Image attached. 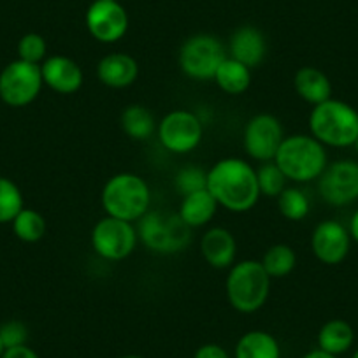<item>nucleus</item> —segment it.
<instances>
[{
    "label": "nucleus",
    "mask_w": 358,
    "mask_h": 358,
    "mask_svg": "<svg viewBox=\"0 0 358 358\" xmlns=\"http://www.w3.org/2000/svg\"><path fill=\"white\" fill-rule=\"evenodd\" d=\"M294 86L299 97L311 106H318L332 99V83L329 76L316 67L299 69L295 72Z\"/></svg>",
    "instance_id": "6ab92c4d"
},
{
    "label": "nucleus",
    "mask_w": 358,
    "mask_h": 358,
    "mask_svg": "<svg viewBox=\"0 0 358 358\" xmlns=\"http://www.w3.org/2000/svg\"><path fill=\"white\" fill-rule=\"evenodd\" d=\"M157 136L167 151L174 155H187L201 144L204 125L195 113L174 109L158 122Z\"/></svg>",
    "instance_id": "1a4fd4ad"
},
{
    "label": "nucleus",
    "mask_w": 358,
    "mask_h": 358,
    "mask_svg": "<svg viewBox=\"0 0 358 358\" xmlns=\"http://www.w3.org/2000/svg\"><path fill=\"white\" fill-rule=\"evenodd\" d=\"M137 76H139V64L129 53H109L97 64L99 81L109 88H127L136 83Z\"/></svg>",
    "instance_id": "f3484780"
},
{
    "label": "nucleus",
    "mask_w": 358,
    "mask_h": 358,
    "mask_svg": "<svg viewBox=\"0 0 358 358\" xmlns=\"http://www.w3.org/2000/svg\"><path fill=\"white\" fill-rule=\"evenodd\" d=\"M201 253L204 260L215 268H230L236 262L237 243L232 232L223 227L206 230L201 239Z\"/></svg>",
    "instance_id": "a211bd4d"
},
{
    "label": "nucleus",
    "mask_w": 358,
    "mask_h": 358,
    "mask_svg": "<svg viewBox=\"0 0 358 358\" xmlns=\"http://www.w3.org/2000/svg\"><path fill=\"white\" fill-rule=\"evenodd\" d=\"M106 216L136 223L150 211L151 190L141 176L120 172L108 179L101 194Z\"/></svg>",
    "instance_id": "7ed1b4c3"
},
{
    "label": "nucleus",
    "mask_w": 358,
    "mask_h": 358,
    "mask_svg": "<svg viewBox=\"0 0 358 358\" xmlns=\"http://www.w3.org/2000/svg\"><path fill=\"white\" fill-rule=\"evenodd\" d=\"M215 83L222 92L229 95H241L244 94L251 85V69L246 67L241 62L227 57L220 64L218 71L215 74Z\"/></svg>",
    "instance_id": "4be33fe9"
},
{
    "label": "nucleus",
    "mask_w": 358,
    "mask_h": 358,
    "mask_svg": "<svg viewBox=\"0 0 358 358\" xmlns=\"http://www.w3.org/2000/svg\"><path fill=\"white\" fill-rule=\"evenodd\" d=\"M350 236L355 243H358V209L355 211V215L351 216V222H350Z\"/></svg>",
    "instance_id": "f704fd0d"
},
{
    "label": "nucleus",
    "mask_w": 358,
    "mask_h": 358,
    "mask_svg": "<svg viewBox=\"0 0 358 358\" xmlns=\"http://www.w3.org/2000/svg\"><path fill=\"white\" fill-rule=\"evenodd\" d=\"M309 132L323 146L348 148L358 139V111L337 99L313 106L309 115Z\"/></svg>",
    "instance_id": "20e7f679"
},
{
    "label": "nucleus",
    "mask_w": 358,
    "mask_h": 358,
    "mask_svg": "<svg viewBox=\"0 0 358 358\" xmlns=\"http://www.w3.org/2000/svg\"><path fill=\"white\" fill-rule=\"evenodd\" d=\"M227 299L236 311L251 315L262 309L271 294V276L260 260H243L229 268Z\"/></svg>",
    "instance_id": "39448f33"
},
{
    "label": "nucleus",
    "mask_w": 358,
    "mask_h": 358,
    "mask_svg": "<svg viewBox=\"0 0 358 358\" xmlns=\"http://www.w3.org/2000/svg\"><path fill=\"white\" fill-rule=\"evenodd\" d=\"M353 146H355V150H357V153H358V139H357V143L353 144Z\"/></svg>",
    "instance_id": "58836bf2"
},
{
    "label": "nucleus",
    "mask_w": 358,
    "mask_h": 358,
    "mask_svg": "<svg viewBox=\"0 0 358 358\" xmlns=\"http://www.w3.org/2000/svg\"><path fill=\"white\" fill-rule=\"evenodd\" d=\"M274 162L288 181L294 183L315 181L329 165L325 146L311 134H294L285 137Z\"/></svg>",
    "instance_id": "f03ea898"
},
{
    "label": "nucleus",
    "mask_w": 358,
    "mask_h": 358,
    "mask_svg": "<svg viewBox=\"0 0 358 358\" xmlns=\"http://www.w3.org/2000/svg\"><path fill=\"white\" fill-rule=\"evenodd\" d=\"M302 358H337L336 355H330V353H327V351H322L318 348V350H313V351H309L308 355H304V357Z\"/></svg>",
    "instance_id": "c9c22d12"
},
{
    "label": "nucleus",
    "mask_w": 358,
    "mask_h": 358,
    "mask_svg": "<svg viewBox=\"0 0 358 358\" xmlns=\"http://www.w3.org/2000/svg\"><path fill=\"white\" fill-rule=\"evenodd\" d=\"M265 55H267V41H265L262 30H258L257 27H239L230 36L229 57L241 62L246 67H258L264 62Z\"/></svg>",
    "instance_id": "dca6fc26"
},
{
    "label": "nucleus",
    "mask_w": 358,
    "mask_h": 358,
    "mask_svg": "<svg viewBox=\"0 0 358 358\" xmlns=\"http://www.w3.org/2000/svg\"><path fill=\"white\" fill-rule=\"evenodd\" d=\"M216 209H218V202L206 188V190L181 197L178 215L190 229H199V227L208 225L215 218Z\"/></svg>",
    "instance_id": "aec40b11"
},
{
    "label": "nucleus",
    "mask_w": 358,
    "mask_h": 358,
    "mask_svg": "<svg viewBox=\"0 0 358 358\" xmlns=\"http://www.w3.org/2000/svg\"><path fill=\"white\" fill-rule=\"evenodd\" d=\"M137 241L136 225L113 216L99 220L92 230V248L99 257L109 262L129 258L136 250Z\"/></svg>",
    "instance_id": "9d476101"
},
{
    "label": "nucleus",
    "mask_w": 358,
    "mask_h": 358,
    "mask_svg": "<svg viewBox=\"0 0 358 358\" xmlns=\"http://www.w3.org/2000/svg\"><path fill=\"white\" fill-rule=\"evenodd\" d=\"M4 344H2V341H0V358H2V353H4Z\"/></svg>",
    "instance_id": "e433bc0d"
},
{
    "label": "nucleus",
    "mask_w": 358,
    "mask_h": 358,
    "mask_svg": "<svg viewBox=\"0 0 358 358\" xmlns=\"http://www.w3.org/2000/svg\"><path fill=\"white\" fill-rule=\"evenodd\" d=\"M318 192L334 208L353 204L358 199V162L337 160L327 165L318 178Z\"/></svg>",
    "instance_id": "f8f14e48"
},
{
    "label": "nucleus",
    "mask_w": 358,
    "mask_h": 358,
    "mask_svg": "<svg viewBox=\"0 0 358 358\" xmlns=\"http://www.w3.org/2000/svg\"><path fill=\"white\" fill-rule=\"evenodd\" d=\"M174 188L181 197L206 190L208 188V172L197 165H187V167L179 169L174 178Z\"/></svg>",
    "instance_id": "c756f323"
},
{
    "label": "nucleus",
    "mask_w": 358,
    "mask_h": 358,
    "mask_svg": "<svg viewBox=\"0 0 358 358\" xmlns=\"http://www.w3.org/2000/svg\"><path fill=\"white\" fill-rule=\"evenodd\" d=\"M122 358H143V357H139V355H127V357H122Z\"/></svg>",
    "instance_id": "4c0bfd02"
},
{
    "label": "nucleus",
    "mask_w": 358,
    "mask_h": 358,
    "mask_svg": "<svg viewBox=\"0 0 358 358\" xmlns=\"http://www.w3.org/2000/svg\"><path fill=\"white\" fill-rule=\"evenodd\" d=\"M43 83L60 95L76 94L83 86V69L65 55H53L41 64Z\"/></svg>",
    "instance_id": "2eb2a0df"
},
{
    "label": "nucleus",
    "mask_w": 358,
    "mask_h": 358,
    "mask_svg": "<svg viewBox=\"0 0 358 358\" xmlns=\"http://www.w3.org/2000/svg\"><path fill=\"white\" fill-rule=\"evenodd\" d=\"M229 55L222 41L211 34H197L188 37L179 50V69L195 81H208L215 78L220 64Z\"/></svg>",
    "instance_id": "0eeeda50"
},
{
    "label": "nucleus",
    "mask_w": 358,
    "mask_h": 358,
    "mask_svg": "<svg viewBox=\"0 0 358 358\" xmlns=\"http://www.w3.org/2000/svg\"><path fill=\"white\" fill-rule=\"evenodd\" d=\"M208 190L227 211H250L260 199L257 169L243 158H222L208 171Z\"/></svg>",
    "instance_id": "f257e3e1"
},
{
    "label": "nucleus",
    "mask_w": 358,
    "mask_h": 358,
    "mask_svg": "<svg viewBox=\"0 0 358 358\" xmlns=\"http://www.w3.org/2000/svg\"><path fill=\"white\" fill-rule=\"evenodd\" d=\"M276 201L281 216L290 220V222H301L311 211L309 197L297 187H287L278 195Z\"/></svg>",
    "instance_id": "bb28decb"
},
{
    "label": "nucleus",
    "mask_w": 358,
    "mask_h": 358,
    "mask_svg": "<svg viewBox=\"0 0 358 358\" xmlns=\"http://www.w3.org/2000/svg\"><path fill=\"white\" fill-rule=\"evenodd\" d=\"M236 358H281L280 343L273 334L251 330L237 341Z\"/></svg>",
    "instance_id": "412c9836"
},
{
    "label": "nucleus",
    "mask_w": 358,
    "mask_h": 358,
    "mask_svg": "<svg viewBox=\"0 0 358 358\" xmlns=\"http://www.w3.org/2000/svg\"><path fill=\"white\" fill-rule=\"evenodd\" d=\"M120 123H122L123 132L134 141H148L157 132V122H155L153 113L146 106L141 104L127 106L123 109Z\"/></svg>",
    "instance_id": "5701e85b"
},
{
    "label": "nucleus",
    "mask_w": 358,
    "mask_h": 358,
    "mask_svg": "<svg viewBox=\"0 0 358 358\" xmlns=\"http://www.w3.org/2000/svg\"><path fill=\"white\" fill-rule=\"evenodd\" d=\"M355 341V332L351 325L344 320H330L320 329L318 348L330 355L346 353Z\"/></svg>",
    "instance_id": "b1692460"
},
{
    "label": "nucleus",
    "mask_w": 358,
    "mask_h": 358,
    "mask_svg": "<svg viewBox=\"0 0 358 358\" xmlns=\"http://www.w3.org/2000/svg\"><path fill=\"white\" fill-rule=\"evenodd\" d=\"M137 237L148 250L160 255H174L190 244L192 229L178 213L148 211L137 222Z\"/></svg>",
    "instance_id": "423d86ee"
},
{
    "label": "nucleus",
    "mask_w": 358,
    "mask_h": 358,
    "mask_svg": "<svg viewBox=\"0 0 358 358\" xmlns=\"http://www.w3.org/2000/svg\"><path fill=\"white\" fill-rule=\"evenodd\" d=\"M260 262L271 280H280V278H287L294 271L297 265V255L292 246L278 243L265 251Z\"/></svg>",
    "instance_id": "393cba45"
},
{
    "label": "nucleus",
    "mask_w": 358,
    "mask_h": 358,
    "mask_svg": "<svg viewBox=\"0 0 358 358\" xmlns=\"http://www.w3.org/2000/svg\"><path fill=\"white\" fill-rule=\"evenodd\" d=\"M353 358H358V350L355 351V355H353Z\"/></svg>",
    "instance_id": "ea45409f"
},
{
    "label": "nucleus",
    "mask_w": 358,
    "mask_h": 358,
    "mask_svg": "<svg viewBox=\"0 0 358 358\" xmlns=\"http://www.w3.org/2000/svg\"><path fill=\"white\" fill-rule=\"evenodd\" d=\"M86 29L95 41L118 43L129 30V15L118 0H95L85 16Z\"/></svg>",
    "instance_id": "ddd939ff"
},
{
    "label": "nucleus",
    "mask_w": 358,
    "mask_h": 358,
    "mask_svg": "<svg viewBox=\"0 0 358 358\" xmlns=\"http://www.w3.org/2000/svg\"><path fill=\"white\" fill-rule=\"evenodd\" d=\"M351 246L350 230L336 220H325L311 236V250L315 257L325 265H337L348 257Z\"/></svg>",
    "instance_id": "4468645a"
},
{
    "label": "nucleus",
    "mask_w": 358,
    "mask_h": 358,
    "mask_svg": "<svg viewBox=\"0 0 358 358\" xmlns=\"http://www.w3.org/2000/svg\"><path fill=\"white\" fill-rule=\"evenodd\" d=\"M23 208V195L16 183L0 178V223H11Z\"/></svg>",
    "instance_id": "c85d7f7f"
},
{
    "label": "nucleus",
    "mask_w": 358,
    "mask_h": 358,
    "mask_svg": "<svg viewBox=\"0 0 358 358\" xmlns=\"http://www.w3.org/2000/svg\"><path fill=\"white\" fill-rule=\"evenodd\" d=\"M257 179L258 188H260V195L274 199L287 188L288 181L287 176L281 172V169L278 167L274 160L264 162V164L257 169Z\"/></svg>",
    "instance_id": "cd10ccee"
},
{
    "label": "nucleus",
    "mask_w": 358,
    "mask_h": 358,
    "mask_svg": "<svg viewBox=\"0 0 358 358\" xmlns=\"http://www.w3.org/2000/svg\"><path fill=\"white\" fill-rule=\"evenodd\" d=\"M283 125L274 115L262 113L246 123L243 132V146L250 158L260 162H273L285 139Z\"/></svg>",
    "instance_id": "9b49d317"
},
{
    "label": "nucleus",
    "mask_w": 358,
    "mask_h": 358,
    "mask_svg": "<svg viewBox=\"0 0 358 358\" xmlns=\"http://www.w3.org/2000/svg\"><path fill=\"white\" fill-rule=\"evenodd\" d=\"M11 223L16 237L23 243H37L46 234V220L36 209L23 208Z\"/></svg>",
    "instance_id": "a878e982"
},
{
    "label": "nucleus",
    "mask_w": 358,
    "mask_h": 358,
    "mask_svg": "<svg viewBox=\"0 0 358 358\" xmlns=\"http://www.w3.org/2000/svg\"><path fill=\"white\" fill-rule=\"evenodd\" d=\"M43 85L41 65L18 58L0 72V99L11 108H25L39 97Z\"/></svg>",
    "instance_id": "6e6552de"
},
{
    "label": "nucleus",
    "mask_w": 358,
    "mask_h": 358,
    "mask_svg": "<svg viewBox=\"0 0 358 358\" xmlns=\"http://www.w3.org/2000/svg\"><path fill=\"white\" fill-rule=\"evenodd\" d=\"M29 339V329L23 322L18 320H9V322L0 325V341L4 344V348H16L27 344Z\"/></svg>",
    "instance_id": "2f4dec72"
},
{
    "label": "nucleus",
    "mask_w": 358,
    "mask_h": 358,
    "mask_svg": "<svg viewBox=\"0 0 358 358\" xmlns=\"http://www.w3.org/2000/svg\"><path fill=\"white\" fill-rule=\"evenodd\" d=\"M2 358H39V355H37L32 348L23 344V346L8 348V350H4Z\"/></svg>",
    "instance_id": "72a5a7b5"
},
{
    "label": "nucleus",
    "mask_w": 358,
    "mask_h": 358,
    "mask_svg": "<svg viewBox=\"0 0 358 358\" xmlns=\"http://www.w3.org/2000/svg\"><path fill=\"white\" fill-rule=\"evenodd\" d=\"M48 46L43 36L36 32L25 34L18 43V57L20 60H25L29 64L41 65V62L46 60Z\"/></svg>",
    "instance_id": "7c9ffc66"
},
{
    "label": "nucleus",
    "mask_w": 358,
    "mask_h": 358,
    "mask_svg": "<svg viewBox=\"0 0 358 358\" xmlns=\"http://www.w3.org/2000/svg\"><path fill=\"white\" fill-rule=\"evenodd\" d=\"M194 358H229V355L218 344H204L195 351Z\"/></svg>",
    "instance_id": "473e14b6"
}]
</instances>
